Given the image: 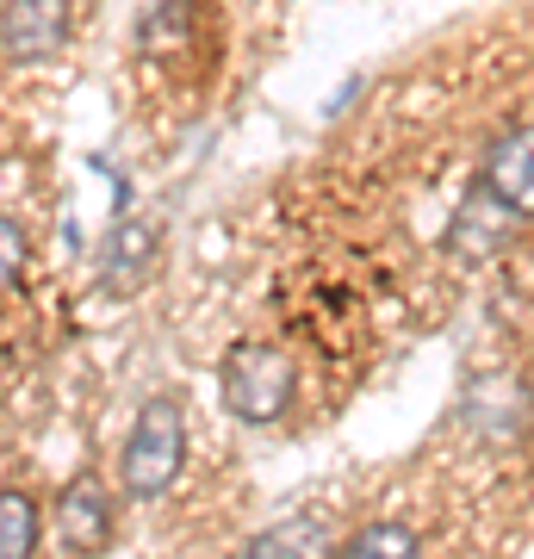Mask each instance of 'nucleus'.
<instances>
[{"label": "nucleus", "mask_w": 534, "mask_h": 559, "mask_svg": "<svg viewBox=\"0 0 534 559\" xmlns=\"http://www.w3.org/2000/svg\"><path fill=\"white\" fill-rule=\"evenodd\" d=\"M150 249H156V237H150L143 224L112 230V242H106V286H112V293H119V286H138L143 267H150Z\"/></svg>", "instance_id": "7"}, {"label": "nucleus", "mask_w": 534, "mask_h": 559, "mask_svg": "<svg viewBox=\"0 0 534 559\" xmlns=\"http://www.w3.org/2000/svg\"><path fill=\"white\" fill-rule=\"evenodd\" d=\"M342 554H355V559H373V554H416V535H411V528H392V522H379V528H360V535L342 540Z\"/></svg>", "instance_id": "10"}, {"label": "nucleus", "mask_w": 534, "mask_h": 559, "mask_svg": "<svg viewBox=\"0 0 534 559\" xmlns=\"http://www.w3.org/2000/svg\"><path fill=\"white\" fill-rule=\"evenodd\" d=\"M0 237H7V286H13V293H20V255H25V249H20V224H13V218H7V230H0Z\"/></svg>", "instance_id": "11"}, {"label": "nucleus", "mask_w": 534, "mask_h": 559, "mask_svg": "<svg viewBox=\"0 0 534 559\" xmlns=\"http://www.w3.org/2000/svg\"><path fill=\"white\" fill-rule=\"evenodd\" d=\"M478 193H485L503 218H534V124L503 131V138L485 150Z\"/></svg>", "instance_id": "3"}, {"label": "nucleus", "mask_w": 534, "mask_h": 559, "mask_svg": "<svg viewBox=\"0 0 534 559\" xmlns=\"http://www.w3.org/2000/svg\"><path fill=\"white\" fill-rule=\"evenodd\" d=\"M305 280H311V299L286 305V323H293L305 342H317V348H355L360 342V305L342 293L336 280H323V274H305Z\"/></svg>", "instance_id": "4"}, {"label": "nucleus", "mask_w": 534, "mask_h": 559, "mask_svg": "<svg viewBox=\"0 0 534 559\" xmlns=\"http://www.w3.org/2000/svg\"><path fill=\"white\" fill-rule=\"evenodd\" d=\"M57 528L69 547H106L112 540V503L99 491V479H75L57 503Z\"/></svg>", "instance_id": "6"}, {"label": "nucleus", "mask_w": 534, "mask_h": 559, "mask_svg": "<svg viewBox=\"0 0 534 559\" xmlns=\"http://www.w3.org/2000/svg\"><path fill=\"white\" fill-rule=\"evenodd\" d=\"M32 540H38V510H32L25 491H7V503H0V554L25 559L32 554Z\"/></svg>", "instance_id": "8"}, {"label": "nucleus", "mask_w": 534, "mask_h": 559, "mask_svg": "<svg viewBox=\"0 0 534 559\" xmlns=\"http://www.w3.org/2000/svg\"><path fill=\"white\" fill-rule=\"evenodd\" d=\"M224 404L242 423H274L293 404V360L268 348V342H242L237 355L224 360Z\"/></svg>", "instance_id": "2"}, {"label": "nucleus", "mask_w": 534, "mask_h": 559, "mask_svg": "<svg viewBox=\"0 0 534 559\" xmlns=\"http://www.w3.org/2000/svg\"><path fill=\"white\" fill-rule=\"evenodd\" d=\"M69 44V7L62 0H7V57L38 62Z\"/></svg>", "instance_id": "5"}, {"label": "nucleus", "mask_w": 534, "mask_h": 559, "mask_svg": "<svg viewBox=\"0 0 534 559\" xmlns=\"http://www.w3.org/2000/svg\"><path fill=\"white\" fill-rule=\"evenodd\" d=\"M180 448H187V423H180V399H150L138 411V429L124 441V491L131 498H162L180 473Z\"/></svg>", "instance_id": "1"}, {"label": "nucleus", "mask_w": 534, "mask_h": 559, "mask_svg": "<svg viewBox=\"0 0 534 559\" xmlns=\"http://www.w3.org/2000/svg\"><path fill=\"white\" fill-rule=\"evenodd\" d=\"M323 540H330V528H323L317 516H305V522H286V528L256 535L249 554H323Z\"/></svg>", "instance_id": "9"}]
</instances>
